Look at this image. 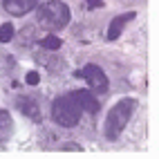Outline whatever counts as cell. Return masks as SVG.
<instances>
[{
	"label": "cell",
	"mask_w": 159,
	"mask_h": 159,
	"mask_svg": "<svg viewBox=\"0 0 159 159\" xmlns=\"http://www.w3.org/2000/svg\"><path fill=\"white\" fill-rule=\"evenodd\" d=\"M134 105H137L134 99H121L119 103L112 105V110L108 112V119H105V137L108 139H116L123 132L125 123L130 121L134 112Z\"/></svg>",
	"instance_id": "1"
},
{
	"label": "cell",
	"mask_w": 159,
	"mask_h": 159,
	"mask_svg": "<svg viewBox=\"0 0 159 159\" xmlns=\"http://www.w3.org/2000/svg\"><path fill=\"white\" fill-rule=\"evenodd\" d=\"M38 23L47 31L63 29L70 23V7L65 2H61V0H49L38 9Z\"/></svg>",
	"instance_id": "2"
},
{
	"label": "cell",
	"mask_w": 159,
	"mask_h": 159,
	"mask_svg": "<svg viewBox=\"0 0 159 159\" xmlns=\"http://www.w3.org/2000/svg\"><path fill=\"white\" fill-rule=\"evenodd\" d=\"M52 116H54V121L63 128H74L79 121H81V108L76 105L70 94L65 97H58L52 105Z\"/></svg>",
	"instance_id": "3"
},
{
	"label": "cell",
	"mask_w": 159,
	"mask_h": 159,
	"mask_svg": "<svg viewBox=\"0 0 159 159\" xmlns=\"http://www.w3.org/2000/svg\"><path fill=\"white\" fill-rule=\"evenodd\" d=\"M76 76L79 79H85L88 81V85L94 90V92H99V94H105L108 92V76L103 74V70L101 67H97V65H85L83 70H79L76 72Z\"/></svg>",
	"instance_id": "4"
},
{
	"label": "cell",
	"mask_w": 159,
	"mask_h": 159,
	"mask_svg": "<svg viewBox=\"0 0 159 159\" xmlns=\"http://www.w3.org/2000/svg\"><path fill=\"white\" fill-rule=\"evenodd\" d=\"M70 97L76 101V105H79L81 110H85V112H90V114H94V112L99 110V101L94 99L88 90H76V92H72Z\"/></svg>",
	"instance_id": "5"
},
{
	"label": "cell",
	"mask_w": 159,
	"mask_h": 159,
	"mask_svg": "<svg viewBox=\"0 0 159 159\" xmlns=\"http://www.w3.org/2000/svg\"><path fill=\"white\" fill-rule=\"evenodd\" d=\"M36 7V0H5V9L11 16H25Z\"/></svg>",
	"instance_id": "6"
},
{
	"label": "cell",
	"mask_w": 159,
	"mask_h": 159,
	"mask_svg": "<svg viewBox=\"0 0 159 159\" xmlns=\"http://www.w3.org/2000/svg\"><path fill=\"white\" fill-rule=\"evenodd\" d=\"M134 18V14L130 11V14H123V16H119V18H114L112 23H110V29H108V40H116L121 36V31H123V27L130 23V20Z\"/></svg>",
	"instance_id": "7"
},
{
	"label": "cell",
	"mask_w": 159,
	"mask_h": 159,
	"mask_svg": "<svg viewBox=\"0 0 159 159\" xmlns=\"http://www.w3.org/2000/svg\"><path fill=\"white\" fill-rule=\"evenodd\" d=\"M14 132V121L7 110H0V141H7Z\"/></svg>",
	"instance_id": "8"
},
{
	"label": "cell",
	"mask_w": 159,
	"mask_h": 159,
	"mask_svg": "<svg viewBox=\"0 0 159 159\" xmlns=\"http://www.w3.org/2000/svg\"><path fill=\"white\" fill-rule=\"evenodd\" d=\"M18 108H20V112H23L25 116H29V119H34V121H40V112H38L36 101H31V99H18Z\"/></svg>",
	"instance_id": "9"
},
{
	"label": "cell",
	"mask_w": 159,
	"mask_h": 159,
	"mask_svg": "<svg viewBox=\"0 0 159 159\" xmlns=\"http://www.w3.org/2000/svg\"><path fill=\"white\" fill-rule=\"evenodd\" d=\"M61 45H63V40H61L58 36H45L43 40H40V47H45V49H49V52L61 49Z\"/></svg>",
	"instance_id": "10"
},
{
	"label": "cell",
	"mask_w": 159,
	"mask_h": 159,
	"mask_svg": "<svg viewBox=\"0 0 159 159\" xmlns=\"http://www.w3.org/2000/svg\"><path fill=\"white\" fill-rule=\"evenodd\" d=\"M14 38V25L11 23H5L0 27V43H9Z\"/></svg>",
	"instance_id": "11"
},
{
	"label": "cell",
	"mask_w": 159,
	"mask_h": 159,
	"mask_svg": "<svg viewBox=\"0 0 159 159\" xmlns=\"http://www.w3.org/2000/svg\"><path fill=\"white\" fill-rule=\"evenodd\" d=\"M38 81H40L38 72H29V74H27V83H29V85H36Z\"/></svg>",
	"instance_id": "12"
},
{
	"label": "cell",
	"mask_w": 159,
	"mask_h": 159,
	"mask_svg": "<svg viewBox=\"0 0 159 159\" xmlns=\"http://www.w3.org/2000/svg\"><path fill=\"white\" fill-rule=\"evenodd\" d=\"M85 5H88V9H99L103 2L101 0H85Z\"/></svg>",
	"instance_id": "13"
}]
</instances>
